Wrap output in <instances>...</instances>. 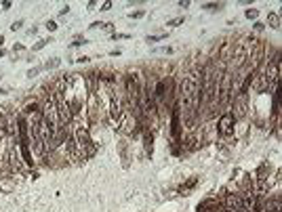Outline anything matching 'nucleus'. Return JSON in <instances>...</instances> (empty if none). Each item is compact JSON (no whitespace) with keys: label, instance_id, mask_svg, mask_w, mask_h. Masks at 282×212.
I'll return each instance as SVG.
<instances>
[{"label":"nucleus","instance_id":"obj_25","mask_svg":"<svg viewBox=\"0 0 282 212\" xmlns=\"http://www.w3.org/2000/svg\"><path fill=\"white\" fill-rule=\"evenodd\" d=\"M253 28H255V30H257V32H261V30H265V25H263V23H255V25H253Z\"/></svg>","mask_w":282,"mask_h":212},{"label":"nucleus","instance_id":"obj_14","mask_svg":"<svg viewBox=\"0 0 282 212\" xmlns=\"http://www.w3.org/2000/svg\"><path fill=\"white\" fill-rule=\"evenodd\" d=\"M244 15H246V17H249V19H257V15H259V11H257V8H249V11H246Z\"/></svg>","mask_w":282,"mask_h":212},{"label":"nucleus","instance_id":"obj_7","mask_svg":"<svg viewBox=\"0 0 282 212\" xmlns=\"http://www.w3.org/2000/svg\"><path fill=\"white\" fill-rule=\"evenodd\" d=\"M19 143V149H21V155H23V162H25V166H34V160H32V153H30V143H28V139L25 141H17Z\"/></svg>","mask_w":282,"mask_h":212},{"label":"nucleus","instance_id":"obj_27","mask_svg":"<svg viewBox=\"0 0 282 212\" xmlns=\"http://www.w3.org/2000/svg\"><path fill=\"white\" fill-rule=\"evenodd\" d=\"M89 61H91L89 57H80V59H78V63H89Z\"/></svg>","mask_w":282,"mask_h":212},{"label":"nucleus","instance_id":"obj_1","mask_svg":"<svg viewBox=\"0 0 282 212\" xmlns=\"http://www.w3.org/2000/svg\"><path fill=\"white\" fill-rule=\"evenodd\" d=\"M179 107L181 118L188 128H194L200 116V105H202V69H196L188 78H183L181 90H179Z\"/></svg>","mask_w":282,"mask_h":212},{"label":"nucleus","instance_id":"obj_21","mask_svg":"<svg viewBox=\"0 0 282 212\" xmlns=\"http://www.w3.org/2000/svg\"><path fill=\"white\" fill-rule=\"evenodd\" d=\"M21 25H23V19H19V21H15V23L11 25V30H13V32H17V30H19V28H21Z\"/></svg>","mask_w":282,"mask_h":212},{"label":"nucleus","instance_id":"obj_5","mask_svg":"<svg viewBox=\"0 0 282 212\" xmlns=\"http://www.w3.org/2000/svg\"><path fill=\"white\" fill-rule=\"evenodd\" d=\"M65 147V153L69 155V160L72 162H82L84 157H82V153H80V149H78V145H76V141H74V132H69V130H65V139H63V143H61Z\"/></svg>","mask_w":282,"mask_h":212},{"label":"nucleus","instance_id":"obj_23","mask_svg":"<svg viewBox=\"0 0 282 212\" xmlns=\"http://www.w3.org/2000/svg\"><path fill=\"white\" fill-rule=\"evenodd\" d=\"M110 8H112V2H110V0H108V2H103V4H101V11H110Z\"/></svg>","mask_w":282,"mask_h":212},{"label":"nucleus","instance_id":"obj_8","mask_svg":"<svg viewBox=\"0 0 282 212\" xmlns=\"http://www.w3.org/2000/svg\"><path fill=\"white\" fill-rule=\"evenodd\" d=\"M267 25L272 30H280V15L276 11H269L267 13Z\"/></svg>","mask_w":282,"mask_h":212},{"label":"nucleus","instance_id":"obj_2","mask_svg":"<svg viewBox=\"0 0 282 212\" xmlns=\"http://www.w3.org/2000/svg\"><path fill=\"white\" fill-rule=\"evenodd\" d=\"M74 141H76V145L78 149H80V153L84 160H89V157H93L97 153V145H95V141L91 139L89 135V128H86L84 124H78L76 130H74Z\"/></svg>","mask_w":282,"mask_h":212},{"label":"nucleus","instance_id":"obj_3","mask_svg":"<svg viewBox=\"0 0 282 212\" xmlns=\"http://www.w3.org/2000/svg\"><path fill=\"white\" fill-rule=\"evenodd\" d=\"M234 130H236V118L232 116V111H223L221 116H219L217 120V132H219V137H232L234 135Z\"/></svg>","mask_w":282,"mask_h":212},{"label":"nucleus","instance_id":"obj_29","mask_svg":"<svg viewBox=\"0 0 282 212\" xmlns=\"http://www.w3.org/2000/svg\"><path fill=\"white\" fill-rule=\"evenodd\" d=\"M2 42H4V38H2V36H0V46H2Z\"/></svg>","mask_w":282,"mask_h":212},{"label":"nucleus","instance_id":"obj_15","mask_svg":"<svg viewBox=\"0 0 282 212\" xmlns=\"http://www.w3.org/2000/svg\"><path fill=\"white\" fill-rule=\"evenodd\" d=\"M183 21H185V17H177V19H173V21H169V28H175V25H181Z\"/></svg>","mask_w":282,"mask_h":212},{"label":"nucleus","instance_id":"obj_24","mask_svg":"<svg viewBox=\"0 0 282 212\" xmlns=\"http://www.w3.org/2000/svg\"><path fill=\"white\" fill-rule=\"evenodd\" d=\"M97 28H103V23L101 21H93L91 23V30H97Z\"/></svg>","mask_w":282,"mask_h":212},{"label":"nucleus","instance_id":"obj_12","mask_svg":"<svg viewBox=\"0 0 282 212\" xmlns=\"http://www.w3.org/2000/svg\"><path fill=\"white\" fill-rule=\"evenodd\" d=\"M164 38H166V34H158V36H147L145 40L152 44V42H160V40H164Z\"/></svg>","mask_w":282,"mask_h":212},{"label":"nucleus","instance_id":"obj_11","mask_svg":"<svg viewBox=\"0 0 282 212\" xmlns=\"http://www.w3.org/2000/svg\"><path fill=\"white\" fill-rule=\"evenodd\" d=\"M221 6H223L221 2H206V4H202L204 11H217V8H221Z\"/></svg>","mask_w":282,"mask_h":212},{"label":"nucleus","instance_id":"obj_22","mask_svg":"<svg viewBox=\"0 0 282 212\" xmlns=\"http://www.w3.org/2000/svg\"><path fill=\"white\" fill-rule=\"evenodd\" d=\"M44 44H49V40H40L38 44H34V50H40L42 46H44Z\"/></svg>","mask_w":282,"mask_h":212},{"label":"nucleus","instance_id":"obj_26","mask_svg":"<svg viewBox=\"0 0 282 212\" xmlns=\"http://www.w3.org/2000/svg\"><path fill=\"white\" fill-rule=\"evenodd\" d=\"M179 6H181V8H188V6H190V2H188V0H181Z\"/></svg>","mask_w":282,"mask_h":212},{"label":"nucleus","instance_id":"obj_28","mask_svg":"<svg viewBox=\"0 0 282 212\" xmlns=\"http://www.w3.org/2000/svg\"><path fill=\"white\" fill-rule=\"evenodd\" d=\"M67 11H69V6H63V8L59 11V15H67Z\"/></svg>","mask_w":282,"mask_h":212},{"label":"nucleus","instance_id":"obj_30","mask_svg":"<svg viewBox=\"0 0 282 212\" xmlns=\"http://www.w3.org/2000/svg\"><path fill=\"white\" fill-rule=\"evenodd\" d=\"M2 93H4V90H2V88H0V95H2Z\"/></svg>","mask_w":282,"mask_h":212},{"label":"nucleus","instance_id":"obj_10","mask_svg":"<svg viewBox=\"0 0 282 212\" xmlns=\"http://www.w3.org/2000/svg\"><path fill=\"white\" fill-rule=\"evenodd\" d=\"M196 183H198L196 179H190L188 183H183V185H181V187H179V193H188L190 189H194V187H196Z\"/></svg>","mask_w":282,"mask_h":212},{"label":"nucleus","instance_id":"obj_9","mask_svg":"<svg viewBox=\"0 0 282 212\" xmlns=\"http://www.w3.org/2000/svg\"><path fill=\"white\" fill-rule=\"evenodd\" d=\"M19 162H21V160H19V157L15 155V149L11 147V149H8V164H11V168L19 170V168H21V164H19Z\"/></svg>","mask_w":282,"mask_h":212},{"label":"nucleus","instance_id":"obj_20","mask_svg":"<svg viewBox=\"0 0 282 212\" xmlns=\"http://www.w3.org/2000/svg\"><path fill=\"white\" fill-rule=\"evenodd\" d=\"M47 30H49V32H55V30H57V23H55V21H47Z\"/></svg>","mask_w":282,"mask_h":212},{"label":"nucleus","instance_id":"obj_6","mask_svg":"<svg viewBox=\"0 0 282 212\" xmlns=\"http://www.w3.org/2000/svg\"><path fill=\"white\" fill-rule=\"evenodd\" d=\"M221 206L225 210H240V195L238 193H225L221 200Z\"/></svg>","mask_w":282,"mask_h":212},{"label":"nucleus","instance_id":"obj_19","mask_svg":"<svg viewBox=\"0 0 282 212\" xmlns=\"http://www.w3.org/2000/svg\"><path fill=\"white\" fill-rule=\"evenodd\" d=\"M145 15V11H137V13H131L128 17H131V19H139V17H143Z\"/></svg>","mask_w":282,"mask_h":212},{"label":"nucleus","instance_id":"obj_4","mask_svg":"<svg viewBox=\"0 0 282 212\" xmlns=\"http://www.w3.org/2000/svg\"><path fill=\"white\" fill-rule=\"evenodd\" d=\"M232 116L238 120H242L246 116V111H249V97L246 95H234V99H232Z\"/></svg>","mask_w":282,"mask_h":212},{"label":"nucleus","instance_id":"obj_18","mask_svg":"<svg viewBox=\"0 0 282 212\" xmlns=\"http://www.w3.org/2000/svg\"><path fill=\"white\" fill-rule=\"evenodd\" d=\"M82 44H86V38L82 40V38H76L74 42H72V48H76V46H82Z\"/></svg>","mask_w":282,"mask_h":212},{"label":"nucleus","instance_id":"obj_16","mask_svg":"<svg viewBox=\"0 0 282 212\" xmlns=\"http://www.w3.org/2000/svg\"><path fill=\"white\" fill-rule=\"evenodd\" d=\"M42 69H44L42 65H40V67H34V69H30V72H28V78H34V76H38V74L42 72Z\"/></svg>","mask_w":282,"mask_h":212},{"label":"nucleus","instance_id":"obj_17","mask_svg":"<svg viewBox=\"0 0 282 212\" xmlns=\"http://www.w3.org/2000/svg\"><path fill=\"white\" fill-rule=\"evenodd\" d=\"M128 34H112V40H128Z\"/></svg>","mask_w":282,"mask_h":212},{"label":"nucleus","instance_id":"obj_13","mask_svg":"<svg viewBox=\"0 0 282 212\" xmlns=\"http://www.w3.org/2000/svg\"><path fill=\"white\" fill-rule=\"evenodd\" d=\"M59 63H61V61H59V59H51V61H49V63H44V65H42V67H44V69H51V67H59Z\"/></svg>","mask_w":282,"mask_h":212}]
</instances>
